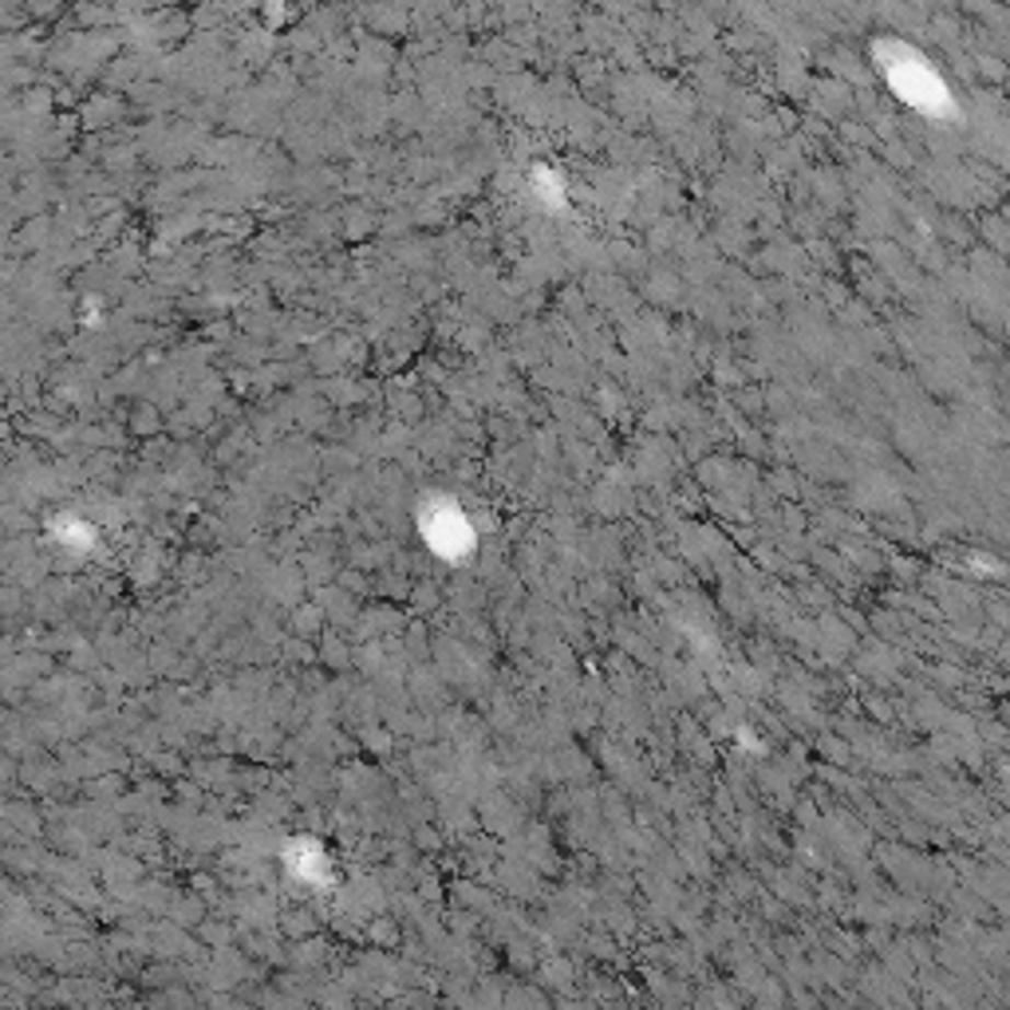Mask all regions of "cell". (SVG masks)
Masks as SVG:
<instances>
[{
    "label": "cell",
    "mask_w": 1010,
    "mask_h": 1010,
    "mask_svg": "<svg viewBox=\"0 0 1010 1010\" xmlns=\"http://www.w3.org/2000/svg\"><path fill=\"white\" fill-rule=\"evenodd\" d=\"M423 533H426V541H431V549L443 556H462L466 549L474 546V533L466 526V517L458 514L450 502H438L435 509L426 514Z\"/></svg>",
    "instance_id": "obj_1"
}]
</instances>
